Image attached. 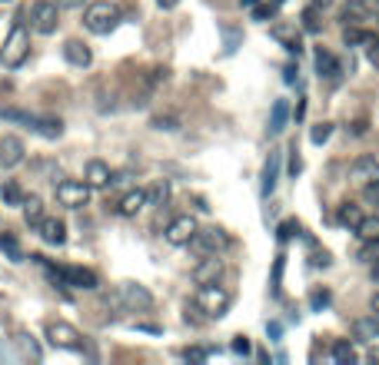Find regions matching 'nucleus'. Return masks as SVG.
<instances>
[{
	"instance_id": "21",
	"label": "nucleus",
	"mask_w": 379,
	"mask_h": 365,
	"mask_svg": "<svg viewBox=\"0 0 379 365\" xmlns=\"http://www.w3.org/2000/svg\"><path fill=\"white\" fill-rule=\"evenodd\" d=\"M170 200V179H153L150 186H147V206H164Z\"/></svg>"
},
{
	"instance_id": "5",
	"label": "nucleus",
	"mask_w": 379,
	"mask_h": 365,
	"mask_svg": "<svg viewBox=\"0 0 379 365\" xmlns=\"http://www.w3.org/2000/svg\"><path fill=\"white\" fill-rule=\"evenodd\" d=\"M227 246H230V236L220 226L197 229V233H193V240H190V252H193L197 259H203V256H220Z\"/></svg>"
},
{
	"instance_id": "10",
	"label": "nucleus",
	"mask_w": 379,
	"mask_h": 365,
	"mask_svg": "<svg viewBox=\"0 0 379 365\" xmlns=\"http://www.w3.org/2000/svg\"><path fill=\"white\" fill-rule=\"evenodd\" d=\"M197 229H200V223H197L190 213H183V216H173V219L166 223L164 236H166L170 246H190V240H193V233H197Z\"/></svg>"
},
{
	"instance_id": "9",
	"label": "nucleus",
	"mask_w": 379,
	"mask_h": 365,
	"mask_svg": "<svg viewBox=\"0 0 379 365\" xmlns=\"http://www.w3.org/2000/svg\"><path fill=\"white\" fill-rule=\"evenodd\" d=\"M57 24H60V4L57 0H37L30 7V27L37 34H53Z\"/></svg>"
},
{
	"instance_id": "15",
	"label": "nucleus",
	"mask_w": 379,
	"mask_h": 365,
	"mask_svg": "<svg viewBox=\"0 0 379 365\" xmlns=\"http://www.w3.org/2000/svg\"><path fill=\"white\" fill-rule=\"evenodd\" d=\"M84 179H87L90 189H107L110 183H114V170L103 163V160H90L87 163V173H84Z\"/></svg>"
},
{
	"instance_id": "11",
	"label": "nucleus",
	"mask_w": 379,
	"mask_h": 365,
	"mask_svg": "<svg viewBox=\"0 0 379 365\" xmlns=\"http://www.w3.org/2000/svg\"><path fill=\"white\" fill-rule=\"evenodd\" d=\"M47 339H51V345H60V349H80L84 345V336L77 332L70 322H51L47 326Z\"/></svg>"
},
{
	"instance_id": "47",
	"label": "nucleus",
	"mask_w": 379,
	"mask_h": 365,
	"mask_svg": "<svg viewBox=\"0 0 379 365\" xmlns=\"http://www.w3.org/2000/svg\"><path fill=\"white\" fill-rule=\"evenodd\" d=\"M243 7H256V0H240Z\"/></svg>"
},
{
	"instance_id": "35",
	"label": "nucleus",
	"mask_w": 379,
	"mask_h": 365,
	"mask_svg": "<svg viewBox=\"0 0 379 365\" xmlns=\"http://www.w3.org/2000/svg\"><path fill=\"white\" fill-rule=\"evenodd\" d=\"M177 126H180L177 116H153V130H166V133H170V130H177Z\"/></svg>"
},
{
	"instance_id": "17",
	"label": "nucleus",
	"mask_w": 379,
	"mask_h": 365,
	"mask_svg": "<svg viewBox=\"0 0 379 365\" xmlns=\"http://www.w3.org/2000/svg\"><path fill=\"white\" fill-rule=\"evenodd\" d=\"M40 240L47 242V246H63V242H67V226H63V219H47V216H44V219H40Z\"/></svg>"
},
{
	"instance_id": "1",
	"label": "nucleus",
	"mask_w": 379,
	"mask_h": 365,
	"mask_svg": "<svg viewBox=\"0 0 379 365\" xmlns=\"http://www.w3.org/2000/svg\"><path fill=\"white\" fill-rule=\"evenodd\" d=\"M230 303H233V296H230L223 286L210 282V286H200V289H197L193 309H197V312H203V319H206V322H213V319H223V315L230 312Z\"/></svg>"
},
{
	"instance_id": "29",
	"label": "nucleus",
	"mask_w": 379,
	"mask_h": 365,
	"mask_svg": "<svg viewBox=\"0 0 379 365\" xmlns=\"http://www.w3.org/2000/svg\"><path fill=\"white\" fill-rule=\"evenodd\" d=\"M24 219H27V226H40V219H44V202H40L37 196L24 200Z\"/></svg>"
},
{
	"instance_id": "24",
	"label": "nucleus",
	"mask_w": 379,
	"mask_h": 365,
	"mask_svg": "<svg viewBox=\"0 0 379 365\" xmlns=\"http://www.w3.org/2000/svg\"><path fill=\"white\" fill-rule=\"evenodd\" d=\"M356 236L363 242H369V240H379V213H373V216H363L359 223H356Z\"/></svg>"
},
{
	"instance_id": "22",
	"label": "nucleus",
	"mask_w": 379,
	"mask_h": 365,
	"mask_svg": "<svg viewBox=\"0 0 379 365\" xmlns=\"http://www.w3.org/2000/svg\"><path fill=\"white\" fill-rule=\"evenodd\" d=\"M277 179H279V153H270V160L263 166V196H270L277 189Z\"/></svg>"
},
{
	"instance_id": "45",
	"label": "nucleus",
	"mask_w": 379,
	"mask_h": 365,
	"mask_svg": "<svg viewBox=\"0 0 379 365\" xmlns=\"http://www.w3.org/2000/svg\"><path fill=\"white\" fill-rule=\"evenodd\" d=\"M177 4H180V0H157V7H164V11H173Z\"/></svg>"
},
{
	"instance_id": "12",
	"label": "nucleus",
	"mask_w": 379,
	"mask_h": 365,
	"mask_svg": "<svg viewBox=\"0 0 379 365\" xmlns=\"http://www.w3.org/2000/svg\"><path fill=\"white\" fill-rule=\"evenodd\" d=\"M270 37L277 40L283 50H290V53L303 50V34H300V27H296V24H273V27H270Z\"/></svg>"
},
{
	"instance_id": "40",
	"label": "nucleus",
	"mask_w": 379,
	"mask_h": 365,
	"mask_svg": "<svg viewBox=\"0 0 379 365\" xmlns=\"http://www.w3.org/2000/svg\"><path fill=\"white\" fill-rule=\"evenodd\" d=\"M233 349H237V352H250V342H246V336H237V339H233Z\"/></svg>"
},
{
	"instance_id": "41",
	"label": "nucleus",
	"mask_w": 379,
	"mask_h": 365,
	"mask_svg": "<svg viewBox=\"0 0 379 365\" xmlns=\"http://www.w3.org/2000/svg\"><path fill=\"white\" fill-rule=\"evenodd\" d=\"M60 4V11H77V7H84L87 0H57Z\"/></svg>"
},
{
	"instance_id": "7",
	"label": "nucleus",
	"mask_w": 379,
	"mask_h": 365,
	"mask_svg": "<svg viewBox=\"0 0 379 365\" xmlns=\"http://www.w3.org/2000/svg\"><path fill=\"white\" fill-rule=\"evenodd\" d=\"M53 279L60 282L63 289H97L100 279L93 269H84V266H57L53 269Z\"/></svg>"
},
{
	"instance_id": "31",
	"label": "nucleus",
	"mask_w": 379,
	"mask_h": 365,
	"mask_svg": "<svg viewBox=\"0 0 379 365\" xmlns=\"http://www.w3.org/2000/svg\"><path fill=\"white\" fill-rule=\"evenodd\" d=\"M343 40H346L350 47H356V43H369V40H373V34L353 24V27H346V30H343Z\"/></svg>"
},
{
	"instance_id": "30",
	"label": "nucleus",
	"mask_w": 379,
	"mask_h": 365,
	"mask_svg": "<svg viewBox=\"0 0 379 365\" xmlns=\"http://www.w3.org/2000/svg\"><path fill=\"white\" fill-rule=\"evenodd\" d=\"M286 126V100L273 103V113H270V133H279Z\"/></svg>"
},
{
	"instance_id": "14",
	"label": "nucleus",
	"mask_w": 379,
	"mask_h": 365,
	"mask_svg": "<svg viewBox=\"0 0 379 365\" xmlns=\"http://www.w3.org/2000/svg\"><path fill=\"white\" fill-rule=\"evenodd\" d=\"M24 139L20 137H0V166L11 170V166L24 163Z\"/></svg>"
},
{
	"instance_id": "32",
	"label": "nucleus",
	"mask_w": 379,
	"mask_h": 365,
	"mask_svg": "<svg viewBox=\"0 0 379 365\" xmlns=\"http://www.w3.org/2000/svg\"><path fill=\"white\" fill-rule=\"evenodd\" d=\"M333 362H356V349H353V342H336L333 345Z\"/></svg>"
},
{
	"instance_id": "2",
	"label": "nucleus",
	"mask_w": 379,
	"mask_h": 365,
	"mask_svg": "<svg viewBox=\"0 0 379 365\" xmlns=\"http://www.w3.org/2000/svg\"><path fill=\"white\" fill-rule=\"evenodd\" d=\"M120 20V7H117L114 0H93L87 4V11H84V27H87L90 34H110Z\"/></svg>"
},
{
	"instance_id": "27",
	"label": "nucleus",
	"mask_w": 379,
	"mask_h": 365,
	"mask_svg": "<svg viewBox=\"0 0 379 365\" xmlns=\"http://www.w3.org/2000/svg\"><path fill=\"white\" fill-rule=\"evenodd\" d=\"M0 252H7L11 263H24V249H20V242H17L13 233H0Z\"/></svg>"
},
{
	"instance_id": "16",
	"label": "nucleus",
	"mask_w": 379,
	"mask_h": 365,
	"mask_svg": "<svg viewBox=\"0 0 379 365\" xmlns=\"http://www.w3.org/2000/svg\"><path fill=\"white\" fill-rule=\"evenodd\" d=\"M350 177L356 179V183H373V179H379V160L376 156H359V160H353V166H350Z\"/></svg>"
},
{
	"instance_id": "19",
	"label": "nucleus",
	"mask_w": 379,
	"mask_h": 365,
	"mask_svg": "<svg viewBox=\"0 0 379 365\" xmlns=\"http://www.w3.org/2000/svg\"><path fill=\"white\" fill-rule=\"evenodd\" d=\"M63 57H67V63H74V67H90V60H93V53H90V47L84 40H67L63 43Z\"/></svg>"
},
{
	"instance_id": "38",
	"label": "nucleus",
	"mask_w": 379,
	"mask_h": 365,
	"mask_svg": "<svg viewBox=\"0 0 379 365\" xmlns=\"http://www.w3.org/2000/svg\"><path fill=\"white\" fill-rule=\"evenodd\" d=\"M366 47H369V50H366V53H369V63H373V67L379 70V37H373Z\"/></svg>"
},
{
	"instance_id": "33",
	"label": "nucleus",
	"mask_w": 379,
	"mask_h": 365,
	"mask_svg": "<svg viewBox=\"0 0 379 365\" xmlns=\"http://www.w3.org/2000/svg\"><path fill=\"white\" fill-rule=\"evenodd\" d=\"M17 345H20V352H24V355H30V359H40V349H37V342L30 339L27 332H20V336H17Z\"/></svg>"
},
{
	"instance_id": "18",
	"label": "nucleus",
	"mask_w": 379,
	"mask_h": 365,
	"mask_svg": "<svg viewBox=\"0 0 379 365\" xmlns=\"http://www.w3.org/2000/svg\"><path fill=\"white\" fill-rule=\"evenodd\" d=\"M143 206H147V189H130L124 200L117 202V213L124 216V219H133Z\"/></svg>"
},
{
	"instance_id": "46",
	"label": "nucleus",
	"mask_w": 379,
	"mask_h": 365,
	"mask_svg": "<svg viewBox=\"0 0 379 365\" xmlns=\"http://www.w3.org/2000/svg\"><path fill=\"white\" fill-rule=\"evenodd\" d=\"M316 7H319V11H323V7H329V4H333V0H313Z\"/></svg>"
},
{
	"instance_id": "43",
	"label": "nucleus",
	"mask_w": 379,
	"mask_h": 365,
	"mask_svg": "<svg viewBox=\"0 0 379 365\" xmlns=\"http://www.w3.org/2000/svg\"><path fill=\"white\" fill-rule=\"evenodd\" d=\"M369 279H373V282L379 286V259H373V263H369Z\"/></svg>"
},
{
	"instance_id": "20",
	"label": "nucleus",
	"mask_w": 379,
	"mask_h": 365,
	"mask_svg": "<svg viewBox=\"0 0 379 365\" xmlns=\"http://www.w3.org/2000/svg\"><path fill=\"white\" fill-rule=\"evenodd\" d=\"M353 336L359 342H376L379 339V315L369 312L366 319H356V322H353Z\"/></svg>"
},
{
	"instance_id": "36",
	"label": "nucleus",
	"mask_w": 379,
	"mask_h": 365,
	"mask_svg": "<svg viewBox=\"0 0 379 365\" xmlns=\"http://www.w3.org/2000/svg\"><path fill=\"white\" fill-rule=\"evenodd\" d=\"M296 233H300V223H296V219H286V223L279 226V240H290Z\"/></svg>"
},
{
	"instance_id": "48",
	"label": "nucleus",
	"mask_w": 379,
	"mask_h": 365,
	"mask_svg": "<svg viewBox=\"0 0 379 365\" xmlns=\"http://www.w3.org/2000/svg\"><path fill=\"white\" fill-rule=\"evenodd\" d=\"M0 4H13V0H0Z\"/></svg>"
},
{
	"instance_id": "4",
	"label": "nucleus",
	"mask_w": 379,
	"mask_h": 365,
	"mask_svg": "<svg viewBox=\"0 0 379 365\" xmlns=\"http://www.w3.org/2000/svg\"><path fill=\"white\" fill-rule=\"evenodd\" d=\"M27 57H30V34H27L24 24H13V30L7 34L4 47H0V63H4L7 70H17Z\"/></svg>"
},
{
	"instance_id": "42",
	"label": "nucleus",
	"mask_w": 379,
	"mask_h": 365,
	"mask_svg": "<svg viewBox=\"0 0 379 365\" xmlns=\"http://www.w3.org/2000/svg\"><path fill=\"white\" fill-rule=\"evenodd\" d=\"M206 349H183V359H206Z\"/></svg>"
},
{
	"instance_id": "39",
	"label": "nucleus",
	"mask_w": 379,
	"mask_h": 365,
	"mask_svg": "<svg viewBox=\"0 0 379 365\" xmlns=\"http://www.w3.org/2000/svg\"><path fill=\"white\" fill-rule=\"evenodd\" d=\"M363 193H366V200H369V202H376V206H379V179L366 183V189H363Z\"/></svg>"
},
{
	"instance_id": "44",
	"label": "nucleus",
	"mask_w": 379,
	"mask_h": 365,
	"mask_svg": "<svg viewBox=\"0 0 379 365\" xmlns=\"http://www.w3.org/2000/svg\"><path fill=\"white\" fill-rule=\"evenodd\" d=\"M369 312L379 315V292H373V296H369Z\"/></svg>"
},
{
	"instance_id": "37",
	"label": "nucleus",
	"mask_w": 379,
	"mask_h": 365,
	"mask_svg": "<svg viewBox=\"0 0 379 365\" xmlns=\"http://www.w3.org/2000/svg\"><path fill=\"white\" fill-rule=\"evenodd\" d=\"M310 305H313V309H323V305H329V292L326 289H316L313 296H310Z\"/></svg>"
},
{
	"instance_id": "28",
	"label": "nucleus",
	"mask_w": 379,
	"mask_h": 365,
	"mask_svg": "<svg viewBox=\"0 0 379 365\" xmlns=\"http://www.w3.org/2000/svg\"><path fill=\"white\" fill-rule=\"evenodd\" d=\"M300 30H306V34H319L323 30V20H319V7H306L303 17H300Z\"/></svg>"
},
{
	"instance_id": "3",
	"label": "nucleus",
	"mask_w": 379,
	"mask_h": 365,
	"mask_svg": "<svg viewBox=\"0 0 379 365\" xmlns=\"http://www.w3.org/2000/svg\"><path fill=\"white\" fill-rule=\"evenodd\" d=\"M107 303L120 305L126 312H147V309H153V292L147 286H140V282H120Z\"/></svg>"
},
{
	"instance_id": "26",
	"label": "nucleus",
	"mask_w": 379,
	"mask_h": 365,
	"mask_svg": "<svg viewBox=\"0 0 379 365\" xmlns=\"http://www.w3.org/2000/svg\"><path fill=\"white\" fill-rule=\"evenodd\" d=\"M359 219H363V213H359V206H356V202H340V209H336V223H340V226L356 229Z\"/></svg>"
},
{
	"instance_id": "8",
	"label": "nucleus",
	"mask_w": 379,
	"mask_h": 365,
	"mask_svg": "<svg viewBox=\"0 0 379 365\" xmlns=\"http://www.w3.org/2000/svg\"><path fill=\"white\" fill-rule=\"evenodd\" d=\"M53 189H57V202L67 206V209H84V206L90 202L87 179H60Z\"/></svg>"
},
{
	"instance_id": "23",
	"label": "nucleus",
	"mask_w": 379,
	"mask_h": 365,
	"mask_svg": "<svg viewBox=\"0 0 379 365\" xmlns=\"http://www.w3.org/2000/svg\"><path fill=\"white\" fill-rule=\"evenodd\" d=\"M0 196H4V206H24V189L17 179H4V186H0Z\"/></svg>"
},
{
	"instance_id": "34",
	"label": "nucleus",
	"mask_w": 379,
	"mask_h": 365,
	"mask_svg": "<svg viewBox=\"0 0 379 365\" xmlns=\"http://www.w3.org/2000/svg\"><path fill=\"white\" fill-rule=\"evenodd\" d=\"M329 133H333V123H319V126H313V133H310V139H313L316 146H323L329 139Z\"/></svg>"
},
{
	"instance_id": "13",
	"label": "nucleus",
	"mask_w": 379,
	"mask_h": 365,
	"mask_svg": "<svg viewBox=\"0 0 379 365\" xmlns=\"http://www.w3.org/2000/svg\"><path fill=\"white\" fill-rule=\"evenodd\" d=\"M190 276H193L197 286H210V282H216V279L223 276V259H220V256H203L200 263L193 266Z\"/></svg>"
},
{
	"instance_id": "6",
	"label": "nucleus",
	"mask_w": 379,
	"mask_h": 365,
	"mask_svg": "<svg viewBox=\"0 0 379 365\" xmlns=\"http://www.w3.org/2000/svg\"><path fill=\"white\" fill-rule=\"evenodd\" d=\"M0 120H11V123H27L34 133L47 139H57L63 133V123L57 116H37V113H20V110H0Z\"/></svg>"
},
{
	"instance_id": "25",
	"label": "nucleus",
	"mask_w": 379,
	"mask_h": 365,
	"mask_svg": "<svg viewBox=\"0 0 379 365\" xmlns=\"http://www.w3.org/2000/svg\"><path fill=\"white\" fill-rule=\"evenodd\" d=\"M316 70H319V76H329V80H336V76H340V60H336L333 53L319 50V53H316Z\"/></svg>"
}]
</instances>
